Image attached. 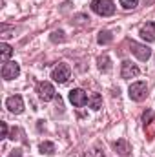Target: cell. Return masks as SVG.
<instances>
[{
  "label": "cell",
  "instance_id": "cell-1",
  "mask_svg": "<svg viewBox=\"0 0 155 157\" xmlns=\"http://www.w3.org/2000/svg\"><path fill=\"white\" fill-rule=\"evenodd\" d=\"M91 9L100 17H112L115 13V4L112 0H93Z\"/></svg>",
  "mask_w": 155,
  "mask_h": 157
},
{
  "label": "cell",
  "instance_id": "cell-2",
  "mask_svg": "<svg viewBox=\"0 0 155 157\" xmlns=\"http://www.w3.org/2000/svg\"><path fill=\"white\" fill-rule=\"evenodd\" d=\"M128 95H130L131 101H137V102L144 101L146 95H148V86H146V82H142V80L133 82V84L130 86V90H128Z\"/></svg>",
  "mask_w": 155,
  "mask_h": 157
},
{
  "label": "cell",
  "instance_id": "cell-3",
  "mask_svg": "<svg viewBox=\"0 0 155 157\" xmlns=\"http://www.w3.org/2000/svg\"><path fill=\"white\" fill-rule=\"evenodd\" d=\"M70 75H71V70H70L68 64H57L53 68V71H51V78L55 82H59V84H64L70 78Z\"/></svg>",
  "mask_w": 155,
  "mask_h": 157
},
{
  "label": "cell",
  "instance_id": "cell-4",
  "mask_svg": "<svg viewBox=\"0 0 155 157\" xmlns=\"http://www.w3.org/2000/svg\"><path fill=\"white\" fill-rule=\"evenodd\" d=\"M37 93H39V99L40 101H44V102L55 99V88H53L51 82H46V80H44V82H39V86H37Z\"/></svg>",
  "mask_w": 155,
  "mask_h": 157
},
{
  "label": "cell",
  "instance_id": "cell-5",
  "mask_svg": "<svg viewBox=\"0 0 155 157\" xmlns=\"http://www.w3.org/2000/svg\"><path fill=\"white\" fill-rule=\"evenodd\" d=\"M18 73H20V66H18L15 60H9V62H6V64L2 66V77L6 78V80L17 78Z\"/></svg>",
  "mask_w": 155,
  "mask_h": 157
},
{
  "label": "cell",
  "instance_id": "cell-6",
  "mask_svg": "<svg viewBox=\"0 0 155 157\" xmlns=\"http://www.w3.org/2000/svg\"><path fill=\"white\" fill-rule=\"evenodd\" d=\"M70 102H71L73 106H77V108H82V106L88 102V95H86V91L80 90V88L71 90V91H70Z\"/></svg>",
  "mask_w": 155,
  "mask_h": 157
},
{
  "label": "cell",
  "instance_id": "cell-7",
  "mask_svg": "<svg viewBox=\"0 0 155 157\" xmlns=\"http://www.w3.org/2000/svg\"><path fill=\"white\" fill-rule=\"evenodd\" d=\"M130 48H131V53H133L139 60H148V59L152 57V49H150L148 46H142V44L131 42V44H130Z\"/></svg>",
  "mask_w": 155,
  "mask_h": 157
},
{
  "label": "cell",
  "instance_id": "cell-8",
  "mask_svg": "<svg viewBox=\"0 0 155 157\" xmlns=\"http://www.w3.org/2000/svg\"><path fill=\"white\" fill-rule=\"evenodd\" d=\"M6 106H7V110L13 112V113H22V110H24V101H22L20 95H11V97L6 101Z\"/></svg>",
  "mask_w": 155,
  "mask_h": 157
},
{
  "label": "cell",
  "instance_id": "cell-9",
  "mask_svg": "<svg viewBox=\"0 0 155 157\" xmlns=\"http://www.w3.org/2000/svg\"><path fill=\"white\" fill-rule=\"evenodd\" d=\"M139 68L135 66V64H131L130 60H126V62H122V68H120V77L122 78H135L139 75Z\"/></svg>",
  "mask_w": 155,
  "mask_h": 157
},
{
  "label": "cell",
  "instance_id": "cell-10",
  "mask_svg": "<svg viewBox=\"0 0 155 157\" xmlns=\"http://www.w3.org/2000/svg\"><path fill=\"white\" fill-rule=\"evenodd\" d=\"M141 39L146 40V42H155V22H146L141 31H139Z\"/></svg>",
  "mask_w": 155,
  "mask_h": 157
},
{
  "label": "cell",
  "instance_id": "cell-11",
  "mask_svg": "<svg viewBox=\"0 0 155 157\" xmlns=\"http://www.w3.org/2000/svg\"><path fill=\"white\" fill-rule=\"evenodd\" d=\"M115 150H117V154L122 155V157H126L130 152H131V148H130V144H128L126 139H119V141H117L115 143Z\"/></svg>",
  "mask_w": 155,
  "mask_h": 157
},
{
  "label": "cell",
  "instance_id": "cell-12",
  "mask_svg": "<svg viewBox=\"0 0 155 157\" xmlns=\"http://www.w3.org/2000/svg\"><path fill=\"white\" fill-rule=\"evenodd\" d=\"M88 102H89V108H91V110H99V108L102 106V97H100L99 93H91L89 99H88Z\"/></svg>",
  "mask_w": 155,
  "mask_h": 157
},
{
  "label": "cell",
  "instance_id": "cell-13",
  "mask_svg": "<svg viewBox=\"0 0 155 157\" xmlns=\"http://www.w3.org/2000/svg\"><path fill=\"white\" fill-rule=\"evenodd\" d=\"M0 49H2V62H4V64H6V62H9V57H11V53H13V48H11L9 44L2 42Z\"/></svg>",
  "mask_w": 155,
  "mask_h": 157
},
{
  "label": "cell",
  "instance_id": "cell-14",
  "mask_svg": "<svg viewBox=\"0 0 155 157\" xmlns=\"http://www.w3.org/2000/svg\"><path fill=\"white\" fill-rule=\"evenodd\" d=\"M40 154H46V155L55 154V144H53V143H49V141H44V143L40 144Z\"/></svg>",
  "mask_w": 155,
  "mask_h": 157
},
{
  "label": "cell",
  "instance_id": "cell-15",
  "mask_svg": "<svg viewBox=\"0 0 155 157\" xmlns=\"http://www.w3.org/2000/svg\"><path fill=\"white\" fill-rule=\"evenodd\" d=\"M97 40H99V44H108V42H112V33L110 31H100Z\"/></svg>",
  "mask_w": 155,
  "mask_h": 157
},
{
  "label": "cell",
  "instance_id": "cell-16",
  "mask_svg": "<svg viewBox=\"0 0 155 157\" xmlns=\"http://www.w3.org/2000/svg\"><path fill=\"white\" fill-rule=\"evenodd\" d=\"M137 4H139V0H120V6L124 9H135Z\"/></svg>",
  "mask_w": 155,
  "mask_h": 157
},
{
  "label": "cell",
  "instance_id": "cell-17",
  "mask_svg": "<svg viewBox=\"0 0 155 157\" xmlns=\"http://www.w3.org/2000/svg\"><path fill=\"white\" fill-rule=\"evenodd\" d=\"M99 68H100L102 71H108V70H110V59H108V57H100V59H99Z\"/></svg>",
  "mask_w": 155,
  "mask_h": 157
},
{
  "label": "cell",
  "instance_id": "cell-18",
  "mask_svg": "<svg viewBox=\"0 0 155 157\" xmlns=\"http://www.w3.org/2000/svg\"><path fill=\"white\" fill-rule=\"evenodd\" d=\"M64 39H66L64 37V31H53L51 33V40L53 42H64Z\"/></svg>",
  "mask_w": 155,
  "mask_h": 157
},
{
  "label": "cell",
  "instance_id": "cell-19",
  "mask_svg": "<svg viewBox=\"0 0 155 157\" xmlns=\"http://www.w3.org/2000/svg\"><path fill=\"white\" fill-rule=\"evenodd\" d=\"M88 157H104V152L100 150V146H95L91 152H88Z\"/></svg>",
  "mask_w": 155,
  "mask_h": 157
},
{
  "label": "cell",
  "instance_id": "cell-20",
  "mask_svg": "<svg viewBox=\"0 0 155 157\" xmlns=\"http://www.w3.org/2000/svg\"><path fill=\"white\" fill-rule=\"evenodd\" d=\"M153 119V112H148V113H144V117H142V121H144V124H150V121Z\"/></svg>",
  "mask_w": 155,
  "mask_h": 157
},
{
  "label": "cell",
  "instance_id": "cell-21",
  "mask_svg": "<svg viewBox=\"0 0 155 157\" xmlns=\"http://www.w3.org/2000/svg\"><path fill=\"white\" fill-rule=\"evenodd\" d=\"M0 126H2V137H7V124L0 122Z\"/></svg>",
  "mask_w": 155,
  "mask_h": 157
},
{
  "label": "cell",
  "instance_id": "cell-22",
  "mask_svg": "<svg viewBox=\"0 0 155 157\" xmlns=\"http://www.w3.org/2000/svg\"><path fill=\"white\" fill-rule=\"evenodd\" d=\"M11 157H20V150H15V152L11 154Z\"/></svg>",
  "mask_w": 155,
  "mask_h": 157
},
{
  "label": "cell",
  "instance_id": "cell-23",
  "mask_svg": "<svg viewBox=\"0 0 155 157\" xmlns=\"http://www.w3.org/2000/svg\"><path fill=\"white\" fill-rule=\"evenodd\" d=\"M153 2H155V0H144V4H146V6H152Z\"/></svg>",
  "mask_w": 155,
  "mask_h": 157
}]
</instances>
